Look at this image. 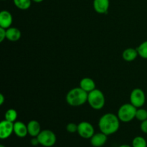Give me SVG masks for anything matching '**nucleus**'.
<instances>
[{
    "label": "nucleus",
    "instance_id": "1",
    "mask_svg": "<svg viewBox=\"0 0 147 147\" xmlns=\"http://www.w3.org/2000/svg\"><path fill=\"white\" fill-rule=\"evenodd\" d=\"M120 121L118 116L112 113H106L99 119V129L100 132L107 136H110L119 131Z\"/></svg>",
    "mask_w": 147,
    "mask_h": 147
},
{
    "label": "nucleus",
    "instance_id": "2",
    "mask_svg": "<svg viewBox=\"0 0 147 147\" xmlns=\"http://www.w3.org/2000/svg\"><path fill=\"white\" fill-rule=\"evenodd\" d=\"M88 94L80 87L74 88L69 90L66 95V102L71 106H80L87 102Z\"/></svg>",
    "mask_w": 147,
    "mask_h": 147
},
{
    "label": "nucleus",
    "instance_id": "3",
    "mask_svg": "<svg viewBox=\"0 0 147 147\" xmlns=\"http://www.w3.org/2000/svg\"><path fill=\"white\" fill-rule=\"evenodd\" d=\"M87 102L94 110H100L106 103V98L103 92L99 89H95L88 94Z\"/></svg>",
    "mask_w": 147,
    "mask_h": 147
},
{
    "label": "nucleus",
    "instance_id": "4",
    "mask_svg": "<svg viewBox=\"0 0 147 147\" xmlns=\"http://www.w3.org/2000/svg\"><path fill=\"white\" fill-rule=\"evenodd\" d=\"M137 108L131 103H125L122 105L118 110L117 116L119 120L123 123H129L136 118Z\"/></svg>",
    "mask_w": 147,
    "mask_h": 147
},
{
    "label": "nucleus",
    "instance_id": "5",
    "mask_svg": "<svg viewBox=\"0 0 147 147\" xmlns=\"http://www.w3.org/2000/svg\"><path fill=\"white\" fill-rule=\"evenodd\" d=\"M40 144L44 147H52L54 146L57 141L56 135L53 131L45 129L41 131L40 134L37 136Z\"/></svg>",
    "mask_w": 147,
    "mask_h": 147
},
{
    "label": "nucleus",
    "instance_id": "6",
    "mask_svg": "<svg viewBox=\"0 0 147 147\" xmlns=\"http://www.w3.org/2000/svg\"><path fill=\"white\" fill-rule=\"evenodd\" d=\"M146 102V96L144 90L141 88H135L130 94V103L135 107L142 108Z\"/></svg>",
    "mask_w": 147,
    "mask_h": 147
},
{
    "label": "nucleus",
    "instance_id": "7",
    "mask_svg": "<svg viewBox=\"0 0 147 147\" xmlns=\"http://www.w3.org/2000/svg\"><path fill=\"white\" fill-rule=\"evenodd\" d=\"M78 134L80 137L90 139L95 134L93 125L87 121H82L78 124Z\"/></svg>",
    "mask_w": 147,
    "mask_h": 147
},
{
    "label": "nucleus",
    "instance_id": "8",
    "mask_svg": "<svg viewBox=\"0 0 147 147\" xmlns=\"http://www.w3.org/2000/svg\"><path fill=\"white\" fill-rule=\"evenodd\" d=\"M14 133V123L9 121H1L0 123V139H6Z\"/></svg>",
    "mask_w": 147,
    "mask_h": 147
},
{
    "label": "nucleus",
    "instance_id": "9",
    "mask_svg": "<svg viewBox=\"0 0 147 147\" xmlns=\"http://www.w3.org/2000/svg\"><path fill=\"white\" fill-rule=\"evenodd\" d=\"M109 0H93V8L98 14H106L109 11Z\"/></svg>",
    "mask_w": 147,
    "mask_h": 147
},
{
    "label": "nucleus",
    "instance_id": "10",
    "mask_svg": "<svg viewBox=\"0 0 147 147\" xmlns=\"http://www.w3.org/2000/svg\"><path fill=\"white\" fill-rule=\"evenodd\" d=\"M13 22V17L11 13L7 10H2L0 12V27L8 29L11 27Z\"/></svg>",
    "mask_w": 147,
    "mask_h": 147
},
{
    "label": "nucleus",
    "instance_id": "11",
    "mask_svg": "<svg viewBox=\"0 0 147 147\" xmlns=\"http://www.w3.org/2000/svg\"><path fill=\"white\" fill-rule=\"evenodd\" d=\"M107 139V135L102 133V132L94 134V135L90 139V144L93 147H101L104 146L105 144L106 143Z\"/></svg>",
    "mask_w": 147,
    "mask_h": 147
},
{
    "label": "nucleus",
    "instance_id": "12",
    "mask_svg": "<svg viewBox=\"0 0 147 147\" xmlns=\"http://www.w3.org/2000/svg\"><path fill=\"white\" fill-rule=\"evenodd\" d=\"M14 133L20 138H24L28 134L27 125L22 121H15L14 123Z\"/></svg>",
    "mask_w": 147,
    "mask_h": 147
},
{
    "label": "nucleus",
    "instance_id": "13",
    "mask_svg": "<svg viewBox=\"0 0 147 147\" xmlns=\"http://www.w3.org/2000/svg\"><path fill=\"white\" fill-rule=\"evenodd\" d=\"M27 125L28 134L32 137H37L41 132V126H40V123L37 121H30Z\"/></svg>",
    "mask_w": 147,
    "mask_h": 147
},
{
    "label": "nucleus",
    "instance_id": "14",
    "mask_svg": "<svg viewBox=\"0 0 147 147\" xmlns=\"http://www.w3.org/2000/svg\"><path fill=\"white\" fill-rule=\"evenodd\" d=\"M80 87L88 93L96 89V83L90 78H83L80 82Z\"/></svg>",
    "mask_w": 147,
    "mask_h": 147
},
{
    "label": "nucleus",
    "instance_id": "15",
    "mask_svg": "<svg viewBox=\"0 0 147 147\" xmlns=\"http://www.w3.org/2000/svg\"><path fill=\"white\" fill-rule=\"evenodd\" d=\"M21 37V32L16 27H9L7 29V37L6 38L11 42L18 41Z\"/></svg>",
    "mask_w": 147,
    "mask_h": 147
},
{
    "label": "nucleus",
    "instance_id": "16",
    "mask_svg": "<svg viewBox=\"0 0 147 147\" xmlns=\"http://www.w3.org/2000/svg\"><path fill=\"white\" fill-rule=\"evenodd\" d=\"M138 55H139V54H138L137 50L132 48V47H129V48L124 50V51L123 52V54H122L123 59L126 62L134 61L137 57Z\"/></svg>",
    "mask_w": 147,
    "mask_h": 147
},
{
    "label": "nucleus",
    "instance_id": "17",
    "mask_svg": "<svg viewBox=\"0 0 147 147\" xmlns=\"http://www.w3.org/2000/svg\"><path fill=\"white\" fill-rule=\"evenodd\" d=\"M16 7L22 10H27L31 7L32 0H13Z\"/></svg>",
    "mask_w": 147,
    "mask_h": 147
},
{
    "label": "nucleus",
    "instance_id": "18",
    "mask_svg": "<svg viewBox=\"0 0 147 147\" xmlns=\"http://www.w3.org/2000/svg\"><path fill=\"white\" fill-rule=\"evenodd\" d=\"M17 116H18V114H17V111L13 109H10L7 110V112L5 113V115H4V118H5L6 120L13 122V123L16 121Z\"/></svg>",
    "mask_w": 147,
    "mask_h": 147
},
{
    "label": "nucleus",
    "instance_id": "19",
    "mask_svg": "<svg viewBox=\"0 0 147 147\" xmlns=\"http://www.w3.org/2000/svg\"><path fill=\"white\" fill-rule=\"evenodd\" d=\"M136 50L138 51L139 56H140L142 58L147 59V40L141 43Z\"/></svg>",
    "mask_w": 147,
    "mask_h": 147
},
{
    "label": "nucleus",
    "instance_id": "20",
    "mask_svg": "<svg viewBox=\"0 0 147 147\" xmlns=\"http://www.w3.org/2000/svg\"><path fill=\"white\" fill-rule=\"evenodd\" d=\"M132 147H147L146 139L142 136H136L132 141Z\"/></svg>",
    "mask_w": 147,
    "mask_h": 147
},
{
    "label": "nucleus",
    "instance_id": "21",
    "mask_svg": "<svg viewBox=\"0 0 147 147\" xmlns=\"http://www.w3.org/2000/svg\"><path fill=\"white\" fill-rule=\"evenodd\" d=\"M136 119L140 121H144L147 119V110L142 108L137 109L136 113Z\"/></svg>",
    "mask_w": 147,
    "mask_h": 147
},
{
    "label": "nucleus",
    "instance_id": "22",
    "mask_svg": "<svg viewBox=\"0 0 147 147\" xmlns=\"http://www.w3.org/2000/svg\"><path fill=\"white\" fill-rule=\"evenodd\" d=\"M66 130L69 133H76L78 132V124L75 123H69L66 126Z\"/></svg>",
    "mask_w": 147,
    "mask_h": 147
},
{
    "label": "nucleus",
    "instance_id": "23",
    "mask_svg": "<svg viewBox=\"0 0 147 147\" xmlns=\"http://www.w3.org/2000/svg\"><path fill=\"white\" fill-rule=\"evenodd\" d=\"M7 37V29L0 27V42H2Z\"/></svg>",
    "mask_w": 147,
    "mask_h": 147
},
{
    "label": "nucleus",
    "instance_id": "24",
    "mask_svg": "<svg viewBox=\"0 0 147 147\" xmlns=\"http://www.w3.org/2000/svg\"><path fill=\"white\" fill-rule=\"evenodd\" d=\"M140 129L143 133L146 134H147V119L146 120L144 121H142V123H141V126H140Z\"/></svg>",
    "mask_w": 147,
    "mask_h": 147
},
{
    "label": "nucleus",
    "instance_id": "25",
    "mask_svg": "<svg viewBox=\"0 0 147 147\" xmlns=\"http://www.w3.org/2000/svg\"><path fill=\"white\" fill-rule=\"evenodd\" d=\"M30 143H31V144L34 146H37V145L40 144V142H39L37 137H32V139L30 141Z\"/></svg>",
    "mask_w": 147,
    "mask_h": 147
},
{
    "label": "nucleus",
    "instance_id": "26",
    "mask_svg": "<svg viewBox=\"0 0 147 147\" xmlns=\"http://www.w3.org/2000/svg\"><path fill=\"white\" fill-rule=\"evenodd\" d=\"M4 100H5V98H4V96L3 94H0V105L1 106H2L3 103H4Z\"/></svg>",
    "mask_w": 147,
    "mask_h": 147
},
{
    "label": "nucleus",
    "instance_id": "27",
    "mask_svg": "<svg viewBox=\"0 0 147 147\" xmlns=\"http://www.w3.org/2000/svg\"><path fill=\"white\" fill-rule=\"evenodd\" d=\"M119 147H132V146H130V145H129V144H122V145H121V146H119Z\"/></svg>",
    "mask_w": 147,
    "mask_h": 147
},
{
    "label": "nucleus",
    "instance_id": "28",
    "mask_svg": "<svg viewBox=\"0 0 147 147\" xmlns=\"http://www.w3.org/2000/svg\"><path fill=\"white\" fill-rule=\"evenodd\" d=\"M32 1H34L35 3H40V2H42V1H44V0H32Z\"/></svg>",
    "mask_w": 147,
    "mask_h": 147
},
{
    "label": "nucleus",
    "instance_id": "29",
    "mask_svg": "<svg viewBox=\"0 0 147 147\" xmlns=\"http://www.w3.org/2000/svg\"><path fill=\"white\" fill-rule=\"evenodd\" d=\"M0 147H6V146H4V145H3V144H1V145H0Z\"/></svg>",
    "mask_w": 147,
    "mask_h": 147
}]
</instances>
